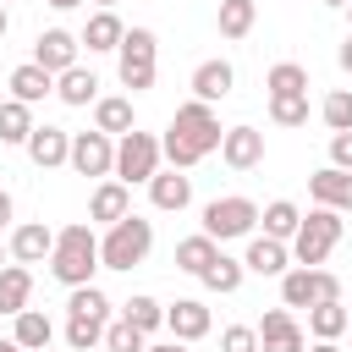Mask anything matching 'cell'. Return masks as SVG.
Wrapping results in <instances>:
<instances>
[{
  "label": "cell",
  "mask_w": 352,
  "mask_h": 352,
  "mask_svg": "<svg viewBox=\"0 0 352 352\" xmlns=\"http://www.w3.org/2000/svg\"><path fill=\"white\" fill-rule=\"evenodd\" d=\"M220 138H226V126H220L214 104H198V99H187V104H176V116H170V132L160 138V154H165L176 170H192L204 154H214V148H220Z\"/></svg>",
  "instance_id": "obj_1"
},
{
  "label": "cell",
  "mask_w": 352,
  "mask_h": 352,
  "mask_svg": "<svg viewBox=\"0 0 352 352\" xmlns=\"http://www.w3.org/2000/svg\"><path fill=\"white\" fill-rule=\"evenodd\" d=\"M94 270H99V236L88 220H72L55 231V253H50V275L72 292V286H94Z\"/></svg>",
  "instance_id": "obj_2"
},
{
  "label": "cell",
  "mask_w": 352,
  "mask_h": 352,
  "mask_svg": "<svg viewBox=\"0 0 352 352\" xmlns=\"http://www.w3.org/2000/svg\"><path fill=\"white\" fill-rule=\"evenodd\" d=\"M148 248H154V220L126 214V220L104 226V236H99V270H138L148 258Z\"/></svg>",
  "instance_id": "obj_3"
},
{
  "label": "cell",
  "mask_w": 352,
  "mask_h": 352,
  "mask_svg": "<svg viewBox=\"0 0 352 352\" xmlns=\"http://www.w3.org/2000/svg\"><path fill=\"white\" fill-rule=\"evenodd\" d=\"M116 55H121V60H116L121 88L148 94V88H154V77H160V38H154V28H126V38H121V50H116Z\"/></svg>",
  "instance_id": "obj_4"
},
{
  "label": "cell",
  "mask_w": 352,
  "mask_h": 352,
  "mask_svg": "<svg viewBox=\"0 0 352 352\" xmlns=\"http://www.w3.org/2000/svg\"><path fill=\"white\" fill-rule=\"evenodd\" d=\"M341 242V214L336 209H308L302 214V226H297V236L286 242L292 248V264H302V270H319L324 258H330V248Z\"/></svg>",
  "instance_id": "obj_5"
},
{
  "label": "cell",
  "mask_w": 352,
  "mask_h": 352,
  "mask_svg": "<svg viewBox=\"0 0 352 352\" xmlns=\"http://www.w3.org/2000/svg\"><path fill=\"white\" fill-rule=\"evenodd\" d=\"M160 160H165V154H160V138L132 126L126 138H116V170H110V176H116L121 187H138V182L148 187V176L160 170Z\"/></svg>",
  "instance_id": "obj_6"
},
{
  "label": "cell",
  "mask_w": 352,
  "mask_h": 352,
  "mask_svg": "<svg viewBox=\"0 0 352 352\" xmlns=\"http://www.w3.org/2000/svg\"><path fill=\"white\" fill-rule=\"evenodd\" d=\"M314 302H341V275L292 264V270L280 275V308L297 314V308H314Z\"/></svg>",
  "instance_id": "obj_7"
},
{
  "label": "cell",
  "mask_w": 352,
  "mask_h": 352,
  "mask_svg": "<svg viewBox=\"0 0 352 352\" xmlns=\"http://www.w3.org/2000/svg\"><path fill=\"white\" fill-rule=\"evenodd\" d=\"M253 226H258V204L242 198V192H226V198L204 204V236H214V242H236Z\"/></svg>",
  "instance_id": "obj_8"
},
{
  "label": "cell",
  "mask_w": 352,
  "mask_h": 352,
  "mask_svg": "<svg viewBox=\"0 0 352 352\" xmlns=\"http://www.w3.org/2000/svg\"><path fill=\"white\" fill-rule=\"evenodd\" d=\"M66 165L77 170V176H110L116 170V138H104V132H72V154H66Z\"/></svg>",
  "instance_id": "obj_9"
},
{
  "label": "cell",
  "mask_w": 352,
  "mask_h": 352,
  "mask_svg": "<svg viewBox=\"0 0 352 352\" xmlns=\"http://www.w3.org/2000/svg\"><path fill=\"white\" fill-rule=\"evenodd\" d=\"M253 330H258V352H308V330L297 324L292 308H270Z\"/></svg>",
  "instance_id": "obj_10"
},
{
  "label": "cell",
  "mask_w": 352,
  "mask_h": 352,
  "mask_svg": "<svg viewBox=\"0 0 352 352\" xmlns=\"http://www.w3.org/2000/svg\"><path fill=\"white\" fill-rule=\"evenodd\" d=\"M77 33H66V28H44L38 33V44H33V66H44L50 77H60V72H72L77 66Z\"/></svg>",
  "instance_id": "obj_11"
},
{
  "label": "cell",
  "mask_w": 352,
  "mask_h": 352,
  "mask_svg": "<svg viewBox=\"0 0 352 352\" xmlns=\"http://www.w3.org/2000/svg\"><path fill=\"white\" fill-rule=\"evenodd\" d=\"M6 253H11L16 264H50V253H55V231H50L44 220H22V226L6 236Z\"/></svg>",
  "instance_id": "obj_12"
},
{
  "label": "cell",
  "mask_w": 352,
  "mask_h": 352,
  "mask_svg": "<svg viewBox=\"0 0 352 352\" xmlns=\"http://www.w3.org/2000/svg\"><path fill=\"white\" fill-rule=\"evenodd\" d=\"M220 160H226L231 170H258V165H264V132H258V126H226Z\"/></svg>",
  "instance_id": "obj_13"
},
{
  "label": "cell",
  "mask_w": 352,
  "mask_h": 352,
  "mask_svg": "<svg viewBox=\"0 0 352 352\" xmlns=\"http://www.w3.org/2000/svg\"><path fill=\"white\" fill-rule=\"evenodd\" d=\"M209 324H214V319H209V308H204L198 297H176V302L165 308V330H170V341H187V346H192V341L209 336Z\"/></svg>",
  "instance_id": "obj_14"
},
{
  "label": "cell",
  "mask_w": 352,
  "mask_h": 352,
  "mask_svg": "<svg viewBox=\"0 0 352 352\" xmlns=\"http://www.w3.org/2000/svg\"><path fill=\"white\" fill-rule=\"evenodd\" d=\"M308 198H314L319 209H336V214H352V170H336V165H324V170H314V176H308Z\"/></svg>",
  "instance_id": "obj_15"
},
{
  "label": "cell",
  "mask_w": 352,
  "mask_h": 352,
  "mask_svg": "<svg viewBox=\"0 0 352 352\" xmlns=\"http://www.w3.org/2000/svg\"><path fill=\"white\" fill-rule=\"evenodd\" d=\"M231 88H236L231 60H220V55H214V60H198V66H192V99H198V104H220Z\"/></svg>",
  "instance_id": "obj_16"
},
{
  "label": "cell",
  "mask_w": 352,
  "mask_h": 352,
  "mask_svg": "<svg viewBox=\"0 0 352 352\" xmlns=\"http://www.w3.org/2000/svg\"><path fill=\"white\" fill-rule=\"evenodd\" d=\"M22 148H28V160H33L38 170H55V165H66V154H72V132H66V126H33Z\"/></svg>",
  "instance_id": "obj_17"
},
{
  "label": "cell",
  "mask_w": 352,
  "mask_h": 352,
  "mask_svg": "<svg viewBox=\"0 0 352 352\" xmlns=\"http://www.w3.org/2000/svg\"><path fill=\"white\" fill-rule=\"evenodd\" d=\"M148 198H154V209H165V214H182L187 204H192V176L187 170H154L148 176Z\"/></svg>",
  "instance_id": "obj_18"
},
{
  "label": "cell",
  "mask_w": 352,
  "mask_h": 352,
  "mask_svg": "<svg viewBox=\"0 0 352 352\" xmlns=\"http://www.w3.org/2000/svg\"><path fill=\"white\" fill-rule=\"evenodd\" d=\"M126 214H132V187H121L116 176H104V182L94 187V198H88V220L116 226V220H126Z\"/></svg>",
  "instance_id": "obj_19"
},
{
  "label": "cell",
  "mask_w": 352,
  "mask_h": 352,
  "mask_svg": "<svg viewBox=\"0 0 352 352\" xmlns=\"http://www.w3.org/2000/svg\"><path fill=\"white\" fill-rule=\"evenodd\" d=\"M242 270H248V275H275V280H280V275L292 270V248L275 242V236H253L248 253H242Z\"/></svg>",
  "instance_id": "obj_20"
},
{
  "label": "cell",
  "mask_w": 352,
  "mask_h": 352,
  "mask_svg": "<svg viewBox=\"0 0 352 352\" xmlns=\"http://www.w3.org/2000/svg\"><path fill=\"white\" fill-rule=\"evenodd\" d=\"M138 126V116H132V99L126 94H104V99H94V132H104V138H126Z\"/></svg>",
  "instance_id": "obj_21"
},
{
  "label": "cell",
  "mask_w": 352,
  "mask_h": 352,
  "mask_svg": "<svg viewBox=\"0 0 352 352\" xmlns=\"http://www.w3.org/2000/svg\"><path fill=\"white\" fill-rule=\"evenodd\" d=\"M11 341H16L22 352H50V341H55L50 314H44V308H22V314L11 319Z\"/></svg>",
  "instance_id": "obj_22"
},
{
  "label": "cell",
  "mask_w": 352,
  "mask_h": 352,
  "mask_svg": "<svg viewBox=\"0 0 352 352\" xmlns=\"http://www.w3.org/2000/svg\"><path fill=\"white\" fill-rule=\"evenodd\" d=\"M55 99H60V104H72V110H82V104H94V99H99V77L77 60L72 72H60V77H55Z\"/></svg>",
  "instance_id": "obj_23"
},
{
  "label": "cell",
  "mask_w": 352,
  "mask_h": 352,
  "mask_svg": "<svg viewBox=\"0 0 352 352\" xmlns=\"http://www.w3.org/2000/svg\"><path fill=\"white\" fill-rule=\"evenodd\" d=\"M121 38H126V22H121L116 11H94L77 44H88L94 55H104V50H121Z\"/></svg>",
  "instance_id": "obj_24"
},
{
  "label": "cell",
  "mask_w": 352,
  "mask_h": 352,
  "mask_svg": "<svg viewBox=\"0 0 352 352\" xmlns=\"http://www.w3.org/2000/svg\"><path fill=\"white\" fill-rule=\"evenodd\" d=\"M28 297H33V270L28 264H6L0 270V314H22L28 308Z\"/></svg>",
  "instance_id": "obj_25"
},
{
  "label": "cell",
  "mask_w": 352,
  "mask_h": 352,
  "mask_svg": "<svg viewBox=\"0 0 352 352\" xmlns=\"http://www.w3.org/2000/svg\"><path fill=\"white\" fill-rule=\"evenodd\" d=\"M6 88H11V99H22V104H38L44 94H55V77H50L44 66H33V60H22V66L11 72V82H6Z\"/></svg>",
  "instance_id": "obj_26"
},
{
  "label": "cell",
  "mask_w": 352,
  "mask_h": 352,
  "mask_svg": "<svg viewBox=\"0 0 352 352\" xmlns=\"http://www.w3.org/2000/svg\"><path fill=\"white\" fill-rule=\"evenodd\" d=\"M253 22H258V6L253 0H220V11H214V28H220V38H248L253 33Z\"/></svg>",
  "instance_id": "obj_27"
},
{
  "label": "cell",
  "mask_w": 352,
  "mask_h": 352,
  "mask_svg": "<svg viewBox=\"0 0 352 352\" xmlns=\"http://www.w3.org/2000/svg\"><path fill=\"white\" fill-rule=\"evenodd\" d=\"M258 220H264V236L292 242V236H297V226H302V209H297L292 198H275V204H264V209H258Z\"/></svg>",
  "instance_id": "obj_28"
},
{
  "label": "cell",
  "mask_w": 352,
  "mask_h": 352,
  "mask_svg": "<svg viewBox=\"0 0 352 352\" xmlns=\"http://www.w3.org/2000/svg\"><path fill=\"white\" fill-rule=\"evenodd\" d=\"M346 319H352V308H341V302H314V308H308V336H314V341H341V336H346Z\"/></svg>",
  "instance_id": "obj_29"
},
{
  "label": "cell",
  "mask_w": 352,
  "mask_h": 352,
  "mask_svg": "<svg viewBox=\"0 0 352 352\" xmlns=\"http://www.w3.org/2000/svg\"><path fill=\"white\" fill-rule=\"evenodd\" d=\"M33 126H38V121H33V104H22V99H0V143L22 148Z\"/></svg>",
  "instance_id": "obj_30"
},
{
  "label": "cell",
  "mask_w": 352,
  "mask_h": 352,
  "mask_svg": "<svg viewBox=\"0 0 352 352\" xmlns=\"http://www.w3.org/2000/svg\"><path fill=\"white\" fill-rule=\"evenodd\" d=\"M214 253H220V242H214V236H204V231H198V236H182V242H176V270L204 275Z\"/></svg>",
  "instance_id": "obj_31"
},
{
  "label": "cell",
  "mask_w": 352,
  "mask_h": 352,
  "mask_svg": "<svg viewBox=\"0 0 352 352\" xmlns=\"http://www.w3.org/2000/svg\"><path fill=\"white\" fill-rule=\"evenodd\" d=\"M242 275H248V270H242V258H231V253H214V258H209V270H204L198 280H204L209 292H220V297H231V292L242 286Z\"/></svg>",
  "instance_id": "obj_32"
},
{
  "label": "cell",
  "mask_w": 352,
  "mask_h": 352,
  "mask_svg": "<svg viewBox=\"0 0 352 352\" xmlns=\"http://www.w3.org/2000/svg\"><path fill=\"white\" fill-rule=\"evenodd\" d=\"M121 319H126L132 330H143V336H154V330H165V308H160L154 297H143V292L121 302Z\"/></svg>",
  "instance_id": "obj_33"
},
{
  "label": "cell",
  "mask_w": 352,
  "mask_h": 352,
  "mask_svg": "<svg viewBox=\"0 0 352 352\" xmlns=\"http://www.w3.org/2000/svg\"><path fill=\"white\" fill-rule=\"evenodd\" d=\"M66 314H72V319H104V324H110V297H104L99 286H72Z\"/></svg>",
  "instance_id": "obj_34"
},
{
  "label": "cell",
  "mask_w": 352,
  "mask_h": 352,
  "mask_svg": "<svg viewBox=\"0 0 352 352\" xmlns=\"http://www.w3.org/2000/svg\"><path fill=\"white\" fill-rule=\"evenodd\" d=\"M270 121L275 126H308V94H270Z\"/></svg>",
  "instance_id": "obj_35"
},
{
  "label": "cell",
  "mask_w": 352,
  "mask_h": 352,
  "mask_svg": "<svg viewBox=\"0 0 352 352\" xmlns=\"http://www.w3.org/2000/svg\"><path fill=\"white\" fill-rule=\"evenodd\" d=\"M319 121L330 132H352V88H330L324 104H319Z\"/></svg>",
  "instance_id": "obj_36"
},
{
  "label": "cell",
  "mask_w": 352,
  "mask_h": 352,
  "mask_svg": "<svg viewBox=\"0 0 352 352\" xmlns=\"http://www.w3.org/2000/svg\"><path fill=\"white\" fill-rule=\"evenodd\" d=\"M264 88H270V94H308V72H302L297 60H275L270 77H264Z\"/></svg>",
  "instance_id": "obj_37"
},
{
  "label": "cell",
  "mask_w": 352,
  "mask_h": 352,
  "mask_svg": "<svg viewBox=\"0 0 352 352\" xmlns=\"http://www.w3.org/2000/svg\"><path fill=\"white\" fill-rule=\"evenodd\" d=\"M99 346H104V352H143V346H148V336H143V330H132L126 319H110Z\"/></svg>",
  "instance_id": "obj_38"
},
{
  "label": "cell",
  "mask_w": 352,
  "mask_h": 352,
  "mask_svg": "<svg viewBox=\"0 0 352 352\" xmlns=\"http://www.w3.org/2000/svg\"><path fill=\"white\" fill-rule=\"evenodd\" d=\"M104 341V319H66V346L72 352H88Z\"/></svg>",
  "instance_id": "obj_39"
},
{
  "label": "cell",
  "mask_w": 352,
  "mask_h": 352,
  "mask_svg": "<svg viewBox=\"0 0 352 352\" xmlns=\"http://www.w3.org/2000/svg\"><path fill=\"white\" fill-rule=\"evenodd\" d=\"M220 352H258V330L253 324H226L220 330Z\"/></svg>",
  "instance_id": "obj_40"
},
{
  "label": "cell",
  "mask_w": 352,
  "mask_h": 352,
  "mask_svg": "<svg viewBox=\"0 0 352 352\" xmlns=\"http://www.w3.org/2000/svg\"><path fill=\"white\" fill-rule=\"evenodd\" d=\"M330 165L352 170V132H330Z\"/></svg>",
  "instance_id": "obj_41"
},
{
  "label": "cell",
  "mask_w": 352,
  "mask_h": 352,
  "mask_svg": "<svg viewBox=\"0 0 352 352\" xmlns=\"http://www.w3.org/2000/svg\"><path fill=\"white\" fill-rule=\"evenodd\" d=\"M143 352H192V346H187V341H148Z\"/></svg>",
  "instance_id": "obj_42"
},
{
  "label": "cell",
  "mask_w": 352,
  "mask_h": 352,
  "mask_svg": "<svg viewBox=\"0 0 352 352\" xmlns=\"http://www.w3.org/2000/svg\"><path fill=\"white\" fill-rule=\"evenodd\" d=\"M336 60H341V72H346V77H352V33H346V44H341V50H336Z\"/></svg>",
  "instance_id": "obj_43"
},
{
  "label": "cell",
  "mask_w": 352,
  "mask_h": 352,
  "mask_svg": "<svg viewBox=\"0 0 352 352\" xmlns=\"http://www.w3.org/2000/svg\"><path fill=\"white\" fill-rule=\"evenodd\" d=\"M6 226H11V192L0 187V231H6Z\"/></svg>",
  "instance_id": "obj_44"
},
{
  "label": "cell",
  "mask_w": 352,
  "mask_h": 352,
  "mask_svg": "<svg viewBox=\"0 0 352 352\" xmlns=\"http://www.w3.org/2000/svg\"><path fill=\"white\" fill-rule=\"evenodd\" d=\"M44 6H55V11H72V6H82V0H44Z\"/></svg>",
  "instance_id": "obj_45"
},
{
  "label": "cell",
  "mask_w": 352,
  "mask_h": 352,
  "mask_svg": "<svg viewBox=\"0 0 352 352\" xmlns=\"http://www.w3.org/2000/svg\"><path fill=\"white\" fill-rule=\"evenodd\" d=\"M308 352H341V346H336V341H314Z\"/></svg>",
  "instance_id": "obj_46"
},
{
  "label": "cell",
  "mask_w": 352,
  "mask_h": 352,
  "mask_svg": "<svg viewBox=\"0 0 352 352\" xmlns=\"http://www.w3.org/2000/svg\"><path fill=\"white\" fill-rule=\"evenodd\" d=\"M6 33H11V11L0 6V38H6Z\"/></svg>",
  "instance_id": "obj_47"
},
{
  "label": "cell",
  "mask_w": 352,
  "mask_h": 352,
  "mask_svg": "<svg viewBox=\"0 0 352 352\" xmlns=\"http://www.w3.org/2000/svg\"><path fill=\"white\" fill-rule=\"evenodd\" d=\"M0 352H22V346H16V341H11V336H6V341H0Z\"/></svg>",
  "instance_id": "obj_48"
},
{
  "label": "cell",
  "mask_w": 352,
  "mask_h": 352,
  "mask_svg": "<svg viewBox=\"0 0 352 352\" xmlns=\"http://www.w3.org/2000/svg\"><path fill=\"white\" fill-rule=\"evenodd\" d=\"M324 6H336V11H346V6H352V0H324Z\"/></svg>",
  "instance_id": "obj_49"
},
{
  "label": "cell",
  "mask_w": 352,
  "mask_h": 352,
  "mask_svg": "<svg viewBox=\"0 0 352 352\" xmlns=\"http://www.w3.org/2000/svg\"><path fill=\"white\" fill-rule=\"evenodd\" d=\"M94 6H99V11H110V6H116V0H94Z\"/></svg>",
  "instance_id": "obj_50"
},
{
  "label": "cell",
  "mask_w": 352,
  "mask_h": 352,
  "mask_svg": "<svg viewBox=\"0 0 352 352\" xmlns=\"http://www.w3.org/2000/svg\"><path fill=\"white\" fill-rule=\"evenodd\" d=\"M0 270H6V242H0Z\"/></svg>",
  "instance_id": "obj_51"
},
{
  "label": "cell",
  "mask_w": 352,
  "mask_h": 352,
  "mask_svg": "<svg viewBox=\"0 0 352 352\" xmlns=\"http://www.w3.org/2000/svg\"><path fill=\"white\" fill-rule=\"evenodd\" d=\"M346 336H352V319H346Z\"/></svg>",
  "instance_id": "obj_52"
},
{
  "label": "cell",
  "mask_w": 352,
  "mask_h": 352,
  "mask_svg": "<svg viewBox=\"0 0 352 352\" xmlns=\"http://www.w3.org/2000/svg\"><path fill=\"white\" fill-rule=\"evenodd\" d=\"M346 16H352V6H346Z\"/></svg>",
  "instance_id": "obj_53"
},
{
  "label": "cell",
  "mask_w": 352,
  "mask_h": 352,
  "mask_svg": "<svg viewBox=\"0 0 352 352\" xmlns=\"http://www.w3.org/2000/svg\"><path fill=\"white\" fill-rule=\"evenodd\" d=\"M0 6H6V0H0Z\"/></svg>",
  "instance_id": "obj_54"
}]
</instances>
